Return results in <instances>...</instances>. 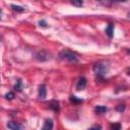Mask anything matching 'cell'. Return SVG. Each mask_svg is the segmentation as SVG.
Returning a JSON list of instances; mask_svg holds the SVG:
<instances>
[{
    "label": "cell",
    "mask_w": 130,
    "mask_h": 130,
    "mask_svg": "<svg viewBox=\"0 0 130 130\" xmlns=\"http://www.w3.org/2000/svg\"><path fill=\"white\" fill-rule=\"evenodd\" d=\"M59 58L63 61H68L70 63H77L79 61V58L78 56L73 53L72 51L70 50H67V49H64L62 51H60L59 53Z\"/></svg>",
    "instance_id": "6da1fadb"
},
{
    "label": "cell",
    "mask_w": 130,
    "mask_h": 130,
    "mask_svg": "<svg viewBox=\"0 0 130 130\" xmlns=\"http://www.w3.org/2000/svg\"><path fill=\"white\" fill-rule=\"evenodd\" d=\"M93 72L99 76V77H104L106 76V74L109 72V66L105 63H102V62H99V63H95L93 65Z\"/></svg>",
    "instance_id": "7a4b0ae2"
},
{
    "label": "cell",
    "mask_w": 130,
    "mask_h": 130,
    "mask_svg": "<svg viewBox=\"0 0 130 130\" xmlns=\"http://www.w3.org/2000/svg\"><path fill=\"white\" fill-rule=\"evenodd\" d=\"M51 54L48 53L47 51L45 50H41V51H38L36 54H35V58L39 61H48L51 59Z\"/></svg>",
    "instance_id": "3957f363"
},
{
    "label": "cell",
    "mask_w": 130,
    "mask_h": 130,
    "mask_svg": "<svg viewBox=\"0 0 130 130\" xmlns=\"http://www.w3.org/2000/svg\"><path fill=\"white\" fill-rule=\"evenodd\" d=\"M7 128L10 130H22V126L20 123L16 122V121H9L7 122Z\"/></svg>",
    "instance_id": "277c9868"
},
{
    "label": "cell",
    "mask_w": 130,
    "mask_h": 130,
    "mask_svg": "<svg viewBox=\"0 0 130 130\" xmlns=\"http://www.w3.org/2000/svg\"><path fill=\"white\" fill-rule=\"evenodd\" d=\"M86 86V78L85 77H80L76 83V89L77 90H83Z\"/></svg>",
    "instance_id": "5b68a950"
},
{
    "label": "cell",
    "mask_w": 130,
    "mask_h": 130,
    "mask_svg": "<svg viewBox=\"0 0 130 130\" xmlns=\"http://www.w3.org/2000/svg\"><path fill=\"white\" fill-rule=\"evenodd\" d=\"M38 95H39L40 99H45L47 96V89H46V85L45 84H41L39 86Z\"/></svg>",
    "instance_id": "8992f818"
},
{
    "label": "cell",
    "mask_w": 130,
    "mask_h": 130,
    "mask_svg": "<svg viewBox=\"0 0 130 130\" xmlns=\"http://www.w3.org/2000/svg\"><path fill=\"white\" fill-rule=\"evenodd\" d=\"M49 108L51 110H53L54 112H59L60 111V106H59V102L58 101H51L48 103Z\"/></svg>",
    "instance_id": "52a82bcc"
},
{
    "label": "cell",
    "mask_w": 130,
    "mask_h": 130,
    "mask_svg": "<svg viewBox=\"0 0 130 130\" xmlns=\"http://www.w3.org/2000/svg\"><path fill=\"white\" fill-rule=\"evenodd\" d=\"M53 126H54V123L51 119H47L44 123V126L42 128V130H53Z\"/></svg>",
    "instance_id": "ba28073f"
},
{
    "label": "cell",
    "mask_w": 130,
    "mask_h": 130,
    "mask_svg": "<svg viewBox=\"0 0 130 130\" xmlns=\"http://www.w3.org/2000/svg\"><path fill=\"white\" fill-rule=\"evenodd\" d=\"M106 34L108 35V37L110 39L113 38V36H114V25H113V23H109L108 24V26L106 28Z\"/></svg>",
    "instance_id": "9c48e42d"
},
{
    "label": "cell",
    "mask_w": 130,
    "mask_h": 130,
    "mask_svg": "<svg viewBox=\"0 0 130 130\" xmlns=\"http://www.w3.org/2000/svg\"><path fill=\"white\" fill-rule=\"evenodd\" d=\"M94 111H95V113L96 114H104V113H106L107 111H108V108L107 107H105V106H96L95 108H94Z\"/></svg>",
    "instance_id": "30bf717a"
},
{
    "label": "cell",
    "mask_w": 130,
    "mask_h": 130,
    "mask_svg": "<svg viewBox=\"0 0 130 130\" xmlns=\"http://www.w3.org/2000/svg\"><path fill=\"white\" fill-rule=\"evenodd\" d=\"M69 101H70L72 104H74V105H79V104H81V103L83 102L82 99H79V98H77V96H75V95H71V96L69 98Z\"/></svg>",
    "instance_id": "8fae6325"
},
{
    "label": "cell",
    "mask_w": 130,
    "mask_h": 130,
    "mask_svg": "<svg viewBox=\"0 0 130 130\" xmlns=\"http://www.w3.org/2000/svg\"><path fill=\"white\" fill-rule=\"evenodd\" d=\"M14 89H15L16 91H21V89H22V82H21L20 79H18V80L16 81V83H15V85H14Z\"/></svg>",
    "instance_id": "7c38bea8"
},
{
    "label": "cell",
    "mask_w": 130,
    "mask_h": 130,
    "mask_svg": "<svg viewBox=\"0 0 130 130\" xmlns=\"http://www.w3.org/2000/svg\"><path fill=\"white\" fill-rule=\"evenodd\" d=\"M11 8H12L14 11H16V12H23V11H24V8H23V7L18 6V5H14V4L11 5Z\"/></svg>",
    "instance_id": "4fadbf2b"
},
{
    "label": "cell",
    "mask_w": 130,
    "mask_h": 130,
    "mask_svg": "<svg viewBox=\"0 0 130 130\" xmlns=\"http://www.w3.org/2000/svg\"><path fill=\"white\" fill-rule=\"evenodd\" d=\"M15 98V94H14V92H12V91H9V92H7L6 94H5V99L6 100H13Z\"/></svg>",
    "instance_id": "5bb4252c"
},
{
    "label": "cell",
    "mask_w": 130,
    "mask_h": 130,
    "mask_svg": "<svg viewBox=\"0 0 130 130\" xmlns=\"http://www.w3.org/2000/svg\"><path fill=\"white\" fill-rule=\"evenodd\" d=\"M112 130H121V124L120 123H114L111 125Z\"/></svg>",
    "instance_id": "9a60e30c"
},
{
    "label": "cell",
    "mask_w": 130,
    "mask_h": 130,
    "mask_svg": "<svg viewBox=\"0 0 130 130\" xmlns=\"http://www.w3.org/2000/svg\"><path fill=\"white\" fill-rule=\"evenodd\" d=\"M73 6H77V7H80V6H82V4H83V2L81 1V0H79V1H71L70 2Z\"/></svg>",
    "instance_id": "2e32d148"
},
{
    "label": "cell",
    "mask_w": 130,
    "mask_h": 130,
    "mask_svg": "<svg viewBox=\"0 0 130 130\" xmlns=\"http://www.w3.org/2000/svg\"><path fill=\"white\" fill-rule=\"evenodd\" d=\"M116 110L118 111V112H123L124 110H125V105H119V106H117V108H116Z\"/></svg>",
    "instance_id": "e0dca14e"
},
{
    "label": "cell",
    "mask_w": 130,
    "mask_h": 130,
    "mask_svg": "<svg viewBox=\"0 0 130 130\" xmlns=\"http://www.w3.org/2000/svg\"><path fill=\"white\" fill-rule=\"evenodd\" d=\"M39 25L42 26V27H47V26H48V25H47V22H46L45 20H40V21H39Z\"/></svg>",
    "instance_id": "ac0fdd59"
},
{
    "label": "cell",
    "mask_w": 130,
    "mask_h": 130,
    "mask_svg": "<svg viewBox=\"0 0 130 130\" xmlns=\"http://www.w3.org/2000/svg\"><path fill=\"white\" fill-rule=\"evenodd\" d=\"M88 130H102V127L100 125H98V126H93V127L89 128Z\"/></svg>",
    "instance_id": "d6986e66"
},
{
    "label": "cell",
    "mask_w": 130,
    "mask_h": 130,
    "mask_svg": "<svg viewBox=\"0 0 130 130\" xmlns=\"http://www.w3.org/2000/svg\"><path fill=\"white\" fill-rule=\"evenodd\" d=\"M127 74H128V75H130V68H128V69H127Z\"/></svg>",
    "instance_id": "ffe728a7"
},
{
    "label": "cell",
    "mask_w": 130,
    "mask_h": 130,
    "mask_svg": "<svg viewBox=\"0 0 130 130\" xmlns=\"http://www.w3.org/2000/svg\"><path fill=\"white\" fill-rule=\"evenodd\" d=\"M128 17H129V18H130V13H128Z\"/></svg>",
    "instance_id": "44dd1931"
},
{
    "label": "cell",
    "mask_w": 130,
    "mask_h": 130,
    "mask_svg": "<svg viewBox=\"0 0 130 130\" xmlns=\"http://www.w3.org/2000/svg\"><path fill=\"white\" fill-rule=\"evenodd\" d=\"M127 52H128V53H130V50H127Z\"/></svg>",
    "instance_id": "7402d4cb"
}]
</instances>
